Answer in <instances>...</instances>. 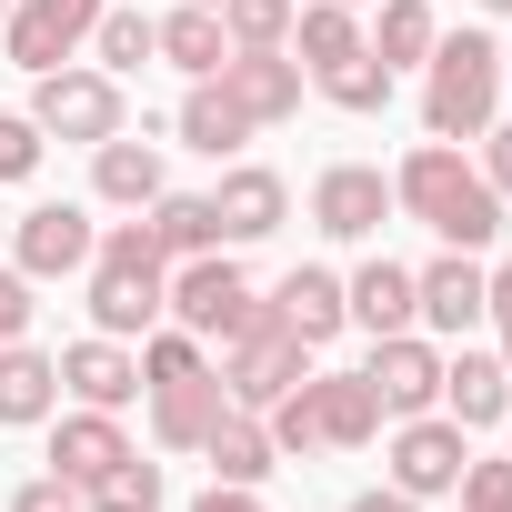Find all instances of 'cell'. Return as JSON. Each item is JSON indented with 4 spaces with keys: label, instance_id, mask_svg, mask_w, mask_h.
<instances>
[{
    "label": "cell",
    "instance_id": "7dc6e473",
    "mask_svg": "<svg viewBox=\"0 0 512 512\" xmlns=\"http://www.w3.org/2000/svg\"><path fill=\"white\" fill-rule=\"evenodd\" d=\"M502 71H512V51H502Z\"/></svg>",
    "mask_w": 512,
    "mask_h": 512
},
{
    "label": "cell",
    "instance_id": "44dd1931",
    "mask_svg": "<svg viewBox=\"0 0 512 512\" xmlns=\"http://www.w3.org/2000/svg\"><path fill=\"white\" fill-rule=\"evenodd\" d=\"M231 412L221 372H191V382H151V442L161 452H201V432Z\"/></svg>",
    "mask_w": 512,
    "mask_h": 512
},
{
    "label": "cell",
    "instance_id": "30bf717a",
    "mask_svg": "<svg viewBox=\"0 0 512 512\" xmlns=\"http://www.w3.org/2000/svg\"><path fill=\"white\" fill-rule=\"evenodd\" d=\"M362 382H372L382 422L442 412V352H432V332H382V342H372V362H362Z\"/></svg>",
    "mask_w": 512,
    "mask_h": 512
},
{
    "label": "cell",
    "instance_id": "d4e9b609",
    "mask_svg": "<svg viewBox=\"0 0 512 512\" xmlns=\"http://www.w3.org/2000/svg\"><path fill=\"white\" fill-rule=\"evenodd\" d=\"M201 462H211V482H251V492H262V472H272L282 452H272L262 412H241V402H231V412H221V422L201 432Z\"/></svg>",
    "mask_w": 512,
    "mask_h": 512
},
{
    "label": "cell",
    "instance_id": "7c38bea8",
    "mask_svg": "<svg viewBox=\"0 0 512 512\" xmlns=\"http://www.w3.org/2000/svg\"><path fill=\"white\" fill-rule=\"evenodd\" d=\"M292 221V191H282V171H262V161H221V181H211V231H221V251H241V241H272Z\"/></svg>",
    "mask_w": 512,
    "mask_h": 512
},
{
    "label": "cell",
    "instance_id": "b9f144b4",
    "mask_svg": "<svg viewBox=\"0 0 512 512\" xmlns=\"http://www.w3.org/2000/svg\"><path fill=\"white\" fill-rule=\"evenodd\" d=\"M342 512H422V502H412V492H392V482H372V492H352Z\"/></svg>",
    "mask_w": 512,
    "mask_h": 512
},
{
    "label": "cell",
    "instance_id": "603a6c76",
    "mask_svg": "<svg viewBox=\"0 0 512 512\" xmlns=\"http://www.w3.org/2000/svg\"><path fill=\"white\" fill-rule=\"evenodd\" d=\"M272 312H282L312 352H322L332 332H352V312H342V272H322V262H292V272H282V292H272Z\"/></svg>",
    "mask_w": 512,
    "mask_h": 512
},
{
    "label": "cell",
    "instance_id": "8992f818",
    "mask_svg": "<svg viewBox=\"0 0 512 512\" xmlns=\"http://www.w3.org/2000/svg\"><path fill=\"white\" fill-rule=\"evenodd\" d=\"M251 302H262V292H251V272L231 262V251H191V262H171V322H181V332L231 342Z\"/></svg>",
    "mask_w": 512,
    "mask_h": 512
},
{
    "label": "cell",
    "instance_id": "52a82bcc",
    "mask_svg": "<svg viewBox=\"0 0 512 512\" xmlns=\"http://www.w3.org/2000/svg\"><path fill=\"white\" fill-rule=\"evenodd\" d=\"M392 492H412V502H442L452 482H462V462H472V432L452 422V412H412V422H392Z\"/></svg>",
    "mask_w": 512,
    "mask_h": 512
},
{
    "label": "cell",
    "instance_id": "5bb4252c",
    "mask_svg": "<svg viewBox=\"0 0 512 512\" xmlns=\"http://www.w3.org/2000/svg\"><path fill=\"white\" fill-rule=\"evenodd\" d=\"M392 221V181L372 171V161H332L322 181H312V231L322 241H372Z\"/></svg>",
    "mask_w": 512,
    "mask_h": 512
},
{
    "label": "cell",
    "instance_id": "ab89813d",
    "mask_svg": "<svg viewBox=\"0 0 512 512\" xmlns=\"http://www.w3.org/2000/svg\"><path fill=\"white\" fill-rule=\"evenodd\" d=\"M191 512H272V502H262V492H251V482H211V492H201Z\"/></svg>",
    "mask_w": 512,
    "mask_h": 512
},
{
    "label": "cell",
    "instance_id": "e0dca14e",
    "mask_svg": "<svg viewBox=\"0 0 512 512\" xmlns=\"http://www.w3.org/2000/svg\"><path fill=\"white\" fill-rule=\"evenodd\" d=\"M61 392H71V402H91V412H121V402H141V352H131V342H111V332L61 342Z\"/></svg>",
    "mask_w": 512,
    "mask_h": 512
},
{
    "label": "cell",
    "instance_id": "277c9868",
    "mask_svg": "<svg viewBox=\"0 0 512 512\" xmlns=\"http://www.w3.org/2000/svg\"><path fill=\"white\" fill-rule=\"evenodd\" d=\"M302 372H312V342H302V332L272 312V292H262V302L241 312V332L221 342V392H231L241 412H262V402H282Z\"/></svg>",
    "mask_w": 512,
    "mask_h": 512
},
{
    "label": "cell",
    "instance_id": "f546056e",
    "mask_svg": "<svg viewBox=\"0 0 512 512\" xmlns=\"http://www.w3.org/2000/svg\"><path fill=\"white\" fill-rule=\"evenodd\" d=\"M151 61H161V21H151V11H101V31H91V71L131 81V71H151Z\"/></svg>",
    "mask_w": 512,
    "mask_h": 512
},
{
    "label": "cell",
    "instance_id": "74e56055",
    "mask_svg": "<svg viewBox=\"0 0 512 512\" xmlns=\"http://www.w3.org/2000/svg\"><path fill=\"white\" fill-rule=\"evenodd\" d=\"M11 512H91V502H81V482L41 472V482H21V492H11Z\"/></svg>",
    "mask_w": 512,
    "mask_h": 512
},
{
    "label": "cell",
    "instance_id": "5b68a950",
    "mask_svg": "<svg viewBox=\"0 0 512 512\" xmlns=\"http://www.w3.org/2000/svg\"><path fill=\"white\" fill-rule=\"evenodd\" d=\"M31 121H41V141H111L121 131V81L111 71H91V61H61V71H31Z\"/></svg>",
    "mask_w": 512,
    "mask_h": 512
},
{
    "label": "cell",
    "instance_id": "6da1fadb",
    "mask_svg": "<svg viewBox=\"0 0 512 512\" xmlns=\"http://www.w3.org/2000/svg\"><path fill=\"white\" fill-rule=\"evenodd\" d=\"M392 211H412L442 251H482L502 231V191L482 181V161H462V141H422L392 171Z\"/></svg>",
    "mask_w": 512,
    "mask_h": 512
},
{
    "label": "cell",
    "instance_id": "d6a6232c",
    "mask_svg": "<svg viewBox=\"0 0 512 512\" xmlns=\"http://www.w3.org/2000/svg\"><path fill=\"white\" fill-rule=\"evenodd\" d=\"M292 11H302V0H221V31H231V51H282Z\"/></svg>",
    "mask_w": 512,
    "mask_h": 512
},
{
    "label": "cell",
    "instance_id": "f1b7e54d",
    "mask_svg": "<svg viewBox=\"0 0 512 512\" xmlns=\"http://www.w3.org/2000/svg\"><path fill=\"white\" fill-rule=\"evenodd\" d=\"M151 241H161V262H191V251H221V231H211V191H161L151 211Z\"/></svg>",
    "mask_w": 512,
    "mask_h": 512
},
{
    "label": "cell",
    "instance_id": "ac0fdd59",
    "mask_svg": "<svg viewBox=\"0 0 512 512\" xmlns=\"http://www.w3.org/2000/svg\"><path fill=\"white\" fill-rule=\"evenodd\" d=\"M442 412L462 422V432H492L502 412H512V372H502V352H442Z\"/></svg>",
    "mask_w": 512,
    "mask_h": 512
},
{
    "label": "cell",
    "instance_id": "1f68e13d",
    "mask_svg": "<svg viewBox=\"0 0 512 512\" xmlns=\"http://www.w3.org/2000/svg\"><path fill=\"white\" fill-rule=\"evenodd\" d=\"M81 502H91V512H161V462L121 452L101 482H81Z\"/></svg>",
    "mask_w": 512,
    "mask_h": 512
},
{
    "label": "cell",
    "instance_id": "60d3db41",
    "mask_svg": "<svg viewBox=\"0 0 512 512\" xmlns=\"http://www.w3.org/2000/svg\"><path fill=\"white\" fill-rule=\"evenodd\" d=\"M482 322H492V332H512V262L482 282Z\"/></svg>",
    "mask_w": 512,
    "mask_h": 512
},
{
    "label": "cell",
    "instance_id": "2e32d148",
    "mask_svg": "<svg viewBox=\"0 0 512 512\" xmlns=\"http://www.w3.org/2000/svg\"><path fill=\"white\" fill-rule=\"evenodd\" d=\"M221 91L251 111V131H272V121H292V111H302L312 71H302L292 51H231V61H221Z\"/></svg>",
    "mask_w": 512,
    "mask_h": 512
},
{
    "label": "cell",
    "instance_id": "e575fe53",
    "mask_svg": "<svg viewBox=\"0 0 512 512\" xmlns=\"http://www.w3.org/2000/svg\"><path fill=\"white\" fill-rule=\"evenodd\" d=\"M462 512H512V452H492V462H462Z\"/></svg>",
    "mask_w": 512,
    "mask_h": 512
},
{
    "label": "cell",
    "instance_id": "4fadbf2b",
    "mask_svg": "<svg viewBox=\"0 0 512 512\" xmlns=\"http://www.w3.org/2000/svg\"><path fill=\"white\" fill-rule=\"evenodd\" d=\"M482 251H432V262L412 272V322L422 332H442V342H462L472 322H482Z\"/></svg>",
    "mask_w": 512,
    "mask_h": 512
},
{
    "label": "cell",
    "instance_id": "9c48e42d",
    "mask_svg": "<svg viewBox=\"0 0 512 512\" xmlns=\"http://www.w3.org/2000/svg\"><path fill=\"white\" fill-rule=\"evenodd\" d=\"M91 241H101V221H91L81 201H31V211L11 221V262H21L31 282H71V272H91Z\"/></svg>",
    "mask_w": 512,
    "mask_h": 512
},
{
    "label": "cell",
    "instance_id": "484cf974",
    "mask_svg": "<svg viewBox=\"0 0 512 512\" xmlns=\"http://www.w3.org/2000/svg\"><path fill=\"white\" fill-rule=\"evenodd\" d=\"M282 51H292L302 71H332V61H352V51H372V41H362V11H342V0H302Z\"/></svg>",
    "mask_w": 512,
    "mask_h": 512
},
{
    "label": "cell",
    "instance_id": "836d02e7",
    "mask_svg": "<svg viewBox=\"0 0 512 512\" xmlns=\"http://www.w3.org/2000/svg\"><path fill=\"white\" fill-rule=\"evenodd\" d=\"M131 352H141V392H151V382H191V372H211V362H201V332H161V322H151Z\"/></svg>",
    "mask_w": 512,
    "mask_h": 512
},
{
    "label": "cell",
    "instance_id": "4dcf8cb0",
    "mask_svg": "<svg viewBox=\"0 0 512 512\" xmlns=\"http://www.w3.org/2000/svg\"><path fill=\"white\" fill-rule=\"evenodd\" d=\"M312 81H322V101H332V111H392V81H402V71H382L372 51H352V61L312 71Z\"/></svg>",
    "mask_w": 512,
    "mask_h": 512
},
{
    "label": "cell",
    "instance_id": "9a60e30c",
    "mask_svg": "<svg viewBox=\"0 0 512 512\" xmlns=\"http://www.w3.org/2000/svg\"><path fill=\"white\" fill-rule=\"evenodd\" d=\"M91 191H101L111 211H151V201L171 191V181H161V131H151V121H141V131L121 121V131L91 151Z\"/></svg>",
    "mask_w": 512,
    "mask_h": 512
},
{
    "label": "cell",
    "instance_id": "ffe728a7",
    "mask_svg": "<svg viewBox=\"0 0 512 512\" xmlns=\"http://www.w3.org/2000/svg\"><path fill=\"white\" fill-rule=\"evenodd\" d=\"M51 412H61V352H31V332L0 342V422H11V432H41Z\"/></svg>",
    "mask_w": 512,
    "mask_h": 512
},
{
    "label": "cell",
    "instance_id": "8d00e7d4",
    "mask_svg": "<svg viewBox=\"0 0 512 512\" xmlns=\"http://www.w3.org/2000/svg\"><path fill=\"white\" fill-rule=\"evenodd\" d=\"M31 292H41V282H31L21 262H0V342H21V332H31V312H41Z\"/></svg>",
    "mask_w": 512,
    "mask_h": 512
},
{
    "label": "cell",
    "instance_id": "f907efd6",
    "mask_svg": "<svg viewBox=\"0 0 512 512\" xmlns=\"http://www.w3.org/2000/svg\"><path fill=\"white\" fill-rule=\"evenodd\" d=\"M502 422H512V412H502Z\"/></svg>",
    "mask_w": 512,
    "mask_h": 512
},
{
    "label": "cell",
    "instance_id": "d590c367",
    "mask_svg": "<svg viewBox=\"0 0 512 512\" xmlns=\"http://www.w3.org/2000/svg\"><path fill=\"white\" fill-rule=\"evenodd\" d=\"M41 151H51V141H41V121H31V111H0V181H31V171H41Z\"/></svg>",
    "mask_w": 512,
    "mask_h": 512
},
{
    "label": "cell",
    "instance_id": "7bdbcfd3",
    "mask_svg": "<svg viewBox=\"0 0 512 512\" xmlns=\"http://www.w3.org/2000/svg\"><path fill=\"white\" fill-rule=\"evenodd\" d=\"M472 11H492V21H512V0H472Z\"/></svg>",
    "mask_w": 512,
    "mask_h": 512
},
{
    "label": "cell",
    "instance_id": "f35d334b",
    "mask_svg": "<svg viewBox=\"0 0 512 512\" xmlns=\"http://www.w3.org/2000/svg\"><path fill=\"white\" fill-rule=\"evenodd\" d=\"M482 181L512 201V121H492V131H482Z\"/></svg>",
    "mask_w": 512,
    "mask_h": 512
},
{
    "label": "cell",
    "instance_id": "bcb514c9",
    "mask_svg": "<svg viewBox=\"0 0 512 512\" xmlns=\"http://www.w3.org/2000/svg\"><path fill=\"white\" fill-rule=\"evenodd\" d=\"M342 11H362V0H342Z\"/></svg>",
    "mask_w": 512,
    "mask_h": 512
},
{
    "label": "cell",
    "instance_id": "4316f807",
    "mask_svg": "<svg viewBox=\"0 0 512 512\" xmlns=\"http://www.w3.org/2000/svg\"><path fill=\"white\" fill-rule=\"evenodd\" d=\"M161 61L191 71V81H211V71L231 61V31H221L211 0H181V11H161Z\"/></svg>",
    "mask_w": 512,
    "mask_h": 512
},
{
    "label": "cell",
    "instance_id": "3957f363",
    "mask_svg": "<svg viewBox=\"0 0 512 512\" xmlns=\"http://www.w3.org/2000/svg\"><path fill=\"white\" fill-rule=\"evenodd\" d=\"M502 41L492 31H452V41H432V61H422V131L432 141H482L492 131V111H502Z\"/></svg>",
    "mask_w": 512,
    "mask_h": 512
},
{
    "label": "cell",
    "instance_id": "83f0119b",
    "mask_svg": "<svg viewBox=\"0 0 512 512\" xmlns=\"http://www.w3.org/2000/svg\"><path fill=\"white\" fill-rule=\"evenodd\" d=\"M362 41H372V61H382V71H422V61H432V41H442V21H432V0H382Z\"/></svg>",
    "mask_w": 512,
    "mask_h": 512
},
{
    "label": "cell",
    "instance_id": "ee69618b",
    "mask_svg": "<svg viewBox=\"0 0 512 512\" xmlns=\"http://www.w3.org/2000/svg\"><path fill=\"white\" fill-rule=\"evenodd\" d=\"M502 372H512V332H502Z\"/></svg>",
    "mask_w": 512,
    "mask_h": 512
},
{
    "label": "cell",
    "instance_id": "8fae6325",
    "mask_svg": "<svg viewBox=\"0 0 512 512\" xmlns=\"http://www.w3.org/2000/svg\"><path fill=\"white\" fill-rule=\"evenodd\" d=\"M292 402H302V422H312V452H362V442H382V402H372L362 372H302Z\"/></svg>",
    "mask_w": 512,
    "mask_h": 512
},
{
    "label": "cell",
    "instance_id": "d6986e66",
    "mask_svg": "<svg viewBox=\"0 0 512 512\" xmlns=\"http://www.w3.org/2000/svg\"><path fill=\"white\" fill-rule=\"evenodd\" d=\"M121 452H131L121 412H91V402L51 412V472H61V482H101V472H111Z\"/></svg>",
    "mask_w": 512,
    "mask_h": 512
},
{
    "label": "cell",
    "instance_id": "ba28073f",
    "mask_svg": "<svg viewBox=\"0 0 512 512\" xmlns=\"http://www.w3.org/2000/svg\"><path fill=\"white\" fill-rule=\"evenodd\" d=\"M101 11H111V0H11L0 31H11V61H21V71H61V61L91 51Z\"/></svg>",
    "mask_w": 512,
    "mask_h": 512
},
{
    "label": "cell",
    "instance_id": "681fc988",
    "mask_svg": "<svg viewBox=\"0 0 512 512\" xmlns=\"http://www.w3.org/2000/svg\"><path fill=\"white\" fill-rule=\"evenodd\" d=\"M211 11H221V0H211Z\"/></svg>",
    "mask_w": 512,
    "mask_h": 512
},
{
    "label": "cell",
    "instance_id": "7402d4cb",
    "mask_svg": "<svg viewBox=\"0 0 512 512\" xmlns=\"http://www.w3.org/2000/svg\"><path fill=\"white\" fill-rule=\"evenodd\" d=\"M171 131H181V141H191L201 161H231V151L251 141V111H241V101L221 91V71H211V81H191V91H181V111H171Z\"/></svg>",
    "mask_w": 512,
    "mask_h": 512
},
{
    "label": "cell",
    "instance_id": "cb8c5ba5",
    "mask_svg": "<svg viewBox=\"0 0 512 512\" xmlns=\"http://www.w3.org/2000/svg\"><path fill=\"white\" fill-rule=\"evenodd\" d=\"M342 312H352V332H372V342H382V332H422V322H412V272H402V262H362V272L342 282Z\"/></svg>",
    "mask_w": 512,
    "mask_h": 512
},
{
    "label": "cell",
    "instance_id": "f6af8a7d",
    "mask_svg": "<svg viewBox=\"0 0 512 512\" xmlns=\"http://www.w3.org/2000/svg\"><path fill=\"white\" fill-rule=\"evenodd\" d=\"M0 231H11V211H0Z\"/></svg>",
    "mask_w": 512,
    "mask_h": 512
},
{
    "label": "cell",
    "instance_id": "c3c4849f",
    "mask_svg": "<svg viewBox=\"0 0 512 512\" xmlns=\"http://www.w3.org/2000/svg\"><path fill=\"white\" fill-rule=\"evenodd\" d=\"M0 11H11V0H0Z\"/></svg>",
    "mask_w": 512,
    "mask_h": 512
},
{
    "label": "cell",
    "instance_id": "7a4b0ae2",
    "mask_svg": "<svg viewBox=\"0 0 512 512\" xmlns=\"http://www.w3.org/2000/svg\"><path fill=\"white\" fill-rule=\"evenodd\" d=\"M81 282H91V332H111V342H141L151 322H171V262H161V241H151L141 211L91 241Z\"/></svg>",
    "mask_w": 512,
    "mask_h": 512
}]
</instances>
